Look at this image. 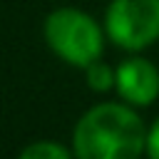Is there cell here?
Segmentation results:
<instances>
[{"label": "cell", "mask_w": 159, "mask_h": 159, "mask_svg": "<svg viewBox=\"0 0 159 159\" xmlns=\"http://www.w3.org/2000/svg\"><path fill=\"white\" fill-rule=\"evenodd\" d=\"M147 144L142 119L124 104H97L75 127L77 159H139Z\"/></svg>", "instance_id": "1"}, {"label": "cell", "mask_w": 159, "mask_h": 159, "mask_svg": "<svg viewBox=\"0 0 159 159\" xmlns=\"http://www.w3.org/2000/svg\"><path fill=\"white\" fill-rule=\"evenodd\" d=\"M114 87L129 104H152L159 97V70L144 57L124 60L114 72Z\"/></svg>", "instance_id": "4"}, {"label": "cell", "mask_w": 159, "mask_h": 159, "mask_svg": "<svg viewBox=\"0 0 159 159\" xmlns=\"http://www.w3.org/2000/svg\"><path fill=\"white\" fill-rule=\"evenodd\" d=\"M84 72H87V87H92L94 92H107L114 84V70L102 60H94L89 67H84Z\"/></svg>", "instance_id": "6"}, {"label": "cell", "mask_w": 159, "mask_h": 159, "mask_svg": "<svg viewBox=\"0 0 159 159\" xmlns=\"http://www.w3.org/2000/svg\"><path fill=\"white\" fill-rule=\"evenodd\" d=\"M45 40L57 57L82 70L99 60L104 50L99 25L75 7H60L45 17Z\"/></svg>", "instance_id": "2"}, {"label": "cell", "mask_w": 159, "mask_h": 159, "mask_svg": "<svg viewBox=\"0 0 159 159\" xmlns=\"http://www.w3.org/2000/svg\"><path fill=\"white\" fill-rule=\"evenodd\" d=\"M107 35L124 50H144L159 40V0H112Z\"/></svg>", "instance_id": "3"}, {"label": "cell", "mask_w": 159, "mask_h": 159, "mask_svg": "<svg viewBox=\"0 0 159 159\" xmlns=\"http://www.w3.org/2000/svg\"><path fill=\"white\" fill-rule=\"evenodd\" d=\"M144 152L149 154V159H159V119H157V122L149 127V132H147Z\"/></svg>", "instance_id": "7"}, {"label": "cell", "mask_w": 159, "mask_h": 159, "mask_svg": "<svg viewBox=\"0 0 159 159\" xmlns=\"http://www.w3.org/2000/svg\"><path fill=\"white\" fill-rule=\"evenodd\" d=\"M17 159H70V152L57 142H32L20 152Z\"/></svg>", "instance_id": "5"}]
</instances>
